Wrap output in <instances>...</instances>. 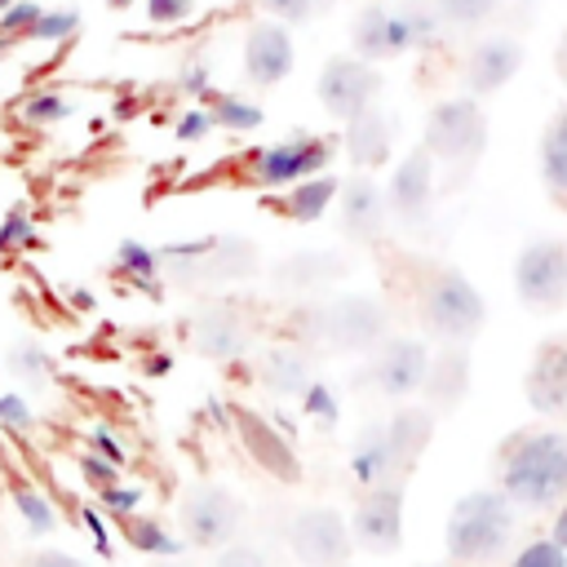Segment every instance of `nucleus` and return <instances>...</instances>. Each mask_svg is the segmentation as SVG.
<instances>
[{
  "mask_svg": "<svg viewBox=\"0 0 567 567\" xmlns=\"http://www.w3.org/2000/svg\"><path fill=\"white\" fill-rule=\"evenodd\" d=\"M501 492L523 509L567 496V430H518L501 447Z\"/></svg>",
  "mask_w": 567,
  "mask_h": 567,
  "instance_id": "obj_1",
  "label": "nucleus"
},
{
  "mask_svg": "<svg viewBox=\"0 0 567 567\" xmlns=\"http://www.w3.org/2000/svg\"><path fill=\"white\" fill-rule=\"evenodd\" d=\"M430 430H434V416L425 408H403L390 421L363 425V434L350 447V474H354V483L359 487L403 483V474L412 470V461L430 443Z\"/></svg>",
  "mask_w": 567,
  "mask_h": 567,
  "instance_id": "obj_2",
  "label": "nucleus"
},
{
  "mask_svg": "<svg viewBox=\"0 0 567 567\" xmlns=\"http://www.w3.org/2000/svg\"><path fill=\"white\" fill-rule=\"evenodd\" d=\"M514 527H518V505L501 487H478L452 505L443 527V549L461 567H483L496 554H505Z\"/></svg>",
  "mask_w": 567,
  "mask_h": 567,
  "instance_id": "obj_3",
  "label": "nucleus"
},
{
  "mask_svg": "<svg viewBox=\"0 0 567 567\" xmlns=\"http://www.w3.org/2000/svg\"><path fill=\"white\" fill-rule=\"evenodd\" d=\"M350 40H354V58L381 62V58H399L408 49H434L443 40V22H439L434 4H425V0L363 4L350 22Z\"/></svg>",
  "mask_w": 567,
  "mask_h": 567,
  "instance_id": "obj_4",
  "label": "nucleus"
},
{
  "mask_svg": "<svg viewBox=\"0 0 567 567\" xmlns=\"http://www.w3.org/2000/svg\"><path fill=\"white\" fill-rule=\"evenodd\" d=\"M385 306L368 292H346V297H332L323 306H315L306 315V337L323 350H337V354H359V350H377L385 341Z\"/></svg>",
  "mask_w": 567,
  "mask_h": 567,
  "instance_id": "obj_5",
  "label": "nucleus"
},
{
  "mask_svg": "<svg viewBox=\"0 0 567 567\" xmlns=\"http://www.w3.org/2000/svg\"><path fill=\"white\" fill-rule=\"evenodd\" d=\"M487 319L483 292L470 284V275L461 270H439L425 292H421V323L430 337L447 341V346H465Z\"/></svg>",
  "mask_w": 567,
  "mask_h": 567,
  "instance_id": "obj_6",
  "label": "nucleus"
},
{
  "mask_svg": "<svg viewBox=\"0 0 567 567\" xmlns=\"http://www.w3.org/2000/svg\"><path fill=\"white\" fill-rule=\"evenodd\" d=\"M483 142H487V115L474 97H447L430 111L425 120V155L430 159H443L452 168H470L478 155H483Z\"/></svg>",
  "mask_w": 567,
  "mask_h": 567,
  "instance_id": "obj_7",
  "label": "nucleus"
},
{
  "mask_svg": "<svg viewBox=\"0 0 567 567\" xmlns=\"http://www.w3.org/2000/svg\"><path fill=\"white\" fill-rule=\"evenodd\" d=\"M288 549L301 567H346V558L354 549L346 514L332 509V505L297 509L292 523H288Z\"/></svg>",
  "mask_w": 567,
  "mask_h": 567,
  "instance_id": "obj_8",
  "label": "nucleus"
},
{
  "mask_svg": "<svg viewBox=\"0 0 567 567\" xmlns=\"http://www.w3.org/2000/svg\"><path fill=\"white\" fill-rule=\"evenodd\" d=\"M514 292L532 310L567 301V239H532L514 257Z\"/></svg>",
  "mask_w": 567,
  "mask_h": 567,
  "instance_id": "obj_9",
  "label": "nucleus"
},
{
  "mask_svg": "<svg viewBox=\"0 0 567 567\" xmlns=\"http://www.w3.org/2000/svg\"><path fill=\"white\" fill-rule=\"evenodd\" d=\"M239 523H244V505L226 492V487H213V483H199L182 496V540L195 545V549H221L239 536Z\"/></svg>",
  "mask_w": 567,
  "mask_h": 567,
  "instance_id": "obj_10",
  "label": "nucleus"
},
{
  "mask_svg": "<svg viewBox=\"0 0 567 567\" xmlns=\"http://www.w3.org/2000/svg\"><path fill=\"white\" fill-rule=\"evenodd\" d=\"M377 93H381V71H377V62H363V58H354V53H337V58H328L323 62V71H319V102H323V111L332 115V120H354V115H363L372 102H377Z\"/></svg>",
  "mask_w": 567,
  "mask_h": 567,
  "instance_id": "obj_11",
  "label": "nucleus"
},
{
  "mask_svg": "<svg viewBox=\"0 0 567 567\" xmlns=\"http://www.w3.org/2000/svg\"><path fill=\"white\" fill-rule=\"evenodd\" d=\"M350 523V540L368 554H394L403 545V483H385V487H363L354 518Z\"/></svg>",
  "mask_w": 567,
  "mask_h": 567,
  "instance_id": "obj_12",
  "label": "nucleus"
},
{
  "mask_svg": "<svg viewBox=\"0 0 567 567\" xmlns=\"http://www.w3.org/2000/svg\"><path fill=\"white\" fill-rule=\"evenodd\" d=\"M332 159V142L328 137H310V133H292L275 146H261L252 155V182L257 186H292L301 177L323 173V164Z\"/></svg>",
  "mask_w": 567,
  "mask_h": 567,
  "instance_id": "obj_13",
  "label": "nucleus"
},
{
  "mask_svg": "<svg viewBox=\"0 0 567 567\" xmlns=\"http://www.w3.org/2000/svg\"><path fill=\"white\" fill-rule=\"evenodd\" d=\"M425 372H430V350L425 341L416 337H385L377 350H372V363H368V377L381 394L390 399H408L425 385Z\"/></svg>",
  "mask_w": 567,
  "mask_h": 567,
  "instance_id": "obj_14",
  "label": "nucleus"
},
{
  "mask_svg": "<svg viewBox=\"0 0 567 567\" xmlns=\"http://www.w3.org/2000/svg\"><path fill=\"white\" fill-rule=\"evenodd\" d=\"M385 190V208L394 213V221L403 226H425L430 221V204H434V159L416 146L408 151L394 173H390V186Z\"/></svg>",
  "mask_w": 567,
  "mask_h": 567,
  "instance_id": "obj_15",
  "label": "nucleus"
},
{
  "mask_svg": "<svg viewBox=\"0 0 567 567\" xmlns=\"http://www.w3.org/2000/svg\"><path fill=\"white\" fill-rule=\"evenodd\" d=\"M230 421H235V434H239L244 452H248L266 474H275V478H284V483H297V478H301V461H297V452H292V443H288L284 430H275L266 416H257V412H248V408H235Z\"/></svg>",
  "mask_w": 567,
  "mask_h": 567,
  "instance_id": "obj_16",
  "label": "nucleus"
},
{
  "mask_svg": "<svg viewBox=\"0 0 567 567\" xmlns=\"http://www.w3.org/2000/svg\"><path fill=\"white\" fill-rule=\"evenodd\" d=\"M292 35L279 22H252L244 31V80L257 89H270L279 80H288L292 71Z\"/></svg>",
  "mask_w": 567,
  "mask_h": 567,
  "instance_id": "obj_17",
  "label": "nucleus"
},
{
  "mask_svg": "<svg viewBox=\"0 0 567 567\" xmlns=\"http://www.w3.org/2000/svg\"><path fill=\"white\" fill-rule=\"evenodd\" d=\"M523 394H527L532 412H540V416L567 412V337H549L536 350L527 381H523Z\"/></svg>",
  "mask_w": 567,
  "mask_h": 567,
  "instance_id": "obj_18",
  "label": "nucleus"
},
{
  "mask_svg": "<svg viewBox=\"0 0 567 567\" xmlns=\"http://www.w3.org/2000/svg\"><path fill=\"white\" fill-rule=\"evenodd\" d=\"M518 66H523V44L514 35H487V40H478L470 49V58H465V89H470V97L505 89L518 75Z\"/></svg>",
  "mask_w": 567,
  "mask_h": 567,
  "instance_id": "obj_19",
  "label": "nucleus"
},
{
  "mask_svg": "<svg viewBox=\"0 0 567 567\" xmlns=\"http://www.w3.org/2000/svg\"><path fill=\"white\" fill-rule=\"evenodd\" d=\"M337 199H341V230L350 239H377L390 221V208H385V190L359 173V177H346L337 186Z\"/></svg>",
  "mask_w": 567,
  "mask_h": 567,
  "instance_id": "obj_20",
  "label": "nucleus"
},
{
  "mask_svg": "<svg viewBox=\"0 0 567 567\" xmlns=\"http://www.w3.org/2000/svg\"><path fill=\"white\" fill-rule=\"evenodd\" d=\"M346 155L354 168H381L394 151V115H385L381 106H368L363 115L346 120Z\"/></svg>",
  "mask_w": 567,
  "mask_h": 567,
  "instance_id": "obj_21",
  "label": "nucleus"
},
{
  "mask_svg": "<svg viewBox=\"0 0 567 567\" xmlns=\"http://www.w3.org/2000/svg\"><path fill=\"white\" fill-rule=\"evenodd\" d=\"M190 341H195V350L208 354V359H235V354H244V346H248V328H244V319H239L230 306H213V310L195 315Z\"/></svg>",
  "mask_w": 567,
  "mask_h": 567,
  "instance_id": "obj_22",
  "label": "nucleus"
},
{
  "mask_svg": "<svg viewBox=\"0 0 567 567\" xmlns=\"http://www.w3.org/2000/svg\"><path fill=\"white\" fill-rule=\"evenodd\" d=\"M434 408H452L456 399H465L470 390V350L465 346H447L439 354H430V372H425V385Z\"/></svg>",
  "mask_w": 567,
  "mask_h": 567,
  "instance_id": "obj_23",
  "label": "nucleus"
},
{
  "mask_svg": "<svg viewBox=\"0 0 567 567\" xmlns=\"http://www.w3.org/2000/svg\"><path fill=\"white\" fill-rule=\"evenodd\" d=\"M257 377H261V385H266L270 394H279V399H301V390L315 381V377H310V359H306L301 350H288V346L266 350L261 363H257Z\"/></svg>",
  "mask_w": 567,
  "mask_h": 567,
  "instance_id": "obj_24",
  "label": "nucleus"
},
{
  "mask_svg": "<svg viewBox=\"0 0 567 567\" xmlns=\"http://www.w3.org/2000/svg\"><path fill=\"white\" fill-rule=\"evenodd\" d=\"M346 275V257L337 252H319V248H306V252H292L288 261H279L275 279L279 288H323L332 279Z\"/></svg>",
  "mask_w": 567,
  "mask_h": 567,
  "instance_id": "obj_25",
  "label": "nucleus"
},
{
  "mask_svg": "<svg viewBox=\"0 0 567 567\" xmlns=\"http://www.w3.org/2000/svg\"><path fill=\"white\" fill-rule=\"evenodd\" d=\"M337 186H341V177H332V173L301 177V182H292V186L284 190V213H288L292 221H319V217L328 213V204L337 199Z\"/></svg>",
  "mask_w": 567,
  "mask_h": 567,
  "instance_id": "obj_26",
  "label": "nucleus"
},
{
  "mask_svg": "<svg viewBox=\"0 0 567 567\" xmlns=\"http://www.w3.org/2000/svg\"><path fill=\"white\" fill-rule=\"evenodd\" d=\"M120 536H124L137 554H151V558H164V563H173V558L186 554V540H182L177 532H168L159 518H146V514L124 518V523H120Z\"/></svg>",
  "mask_w": 567,
  "mask_h": 567,
  "instance_id": "obj_27",
  "label": "nucleus"
},
{
  "mask_svg": "<svg viewBox=\"0 0 567 567\" xmlns=\"http://www.w3.org/2000/svg\"><path fill=\"white\" fill-rule=\"evenodd\" d=\"M540 173L554 195H567V106L549 120V128L540 137Z\"/></svg>",
  "mask_w": 567,
  "mask_h": 567,
  "instance_id": "obj_28",
  "label": "nucleus"
},
{
  "mask_svg": "<svg viewBox=\"0 0 567 567\" xmlns=\"http://www.w3.org/2000/svg\"><path fill=\"white\" fill-rule=\"evenodd\" d=\"M53 368H58V359H53L40 341H31V337L13 341L9 354H4V372H9L13 381H22V385H40V381H49Z\"/></svg>",
  "mask_w": 567,
  "mask_h": 567,
  "instance_id": "obj_29",
  "label": "nucleus"
},
{
  "mask_svg": "<svg viewBox=\"0 0 567 567\" xmlns=\"http://www.w3.org/2000/svg\"><path fill=\"white\" fill-rule=\"evenodd\" d=\"M208 120L217 124V128H226V133H252V128H261V120H266V111L257 106V102H248V97H239V93H208Z\"/></svg>",
  "mask_w": 567,
  "mask_h": 567,
  "instance_id": "obj_30",
  "label": "nucleus"
},
{
  "mask_svg": "<svg viewBox=\"0 0 567 567\" xmlns=\"http://www.w3.org/2000/svg\"><path fill=\"white\" fill-rule=\"evenodd\" d=\"M71 115H75V102H71L66 93H58V89H40V93H31V97L22 102V120L35 124V128L62 124V120H71Z\"/></svg>",
  "mask_w": 567,
  "mask_h": 567,
  "instance_id": "obj_31",
  "label": "nucleus"
},
{
  "mask_svg": "<svg viewBox=\"0 0 567 567\" xmlns=\"http://www.w3.org/2000/svg\"><path fill=\"white\" fill-rule=\"evenodd\" d=\"M13 505H18V514H22V523H27L31 536H49V532L58 527V509H53V501H49L44 492L18 487V492H13Z\"/></svg>",
  "mask_w": 567,
  "mask_h": 567,
  "instance_id": "obj_32",
  "label": "nucleus"
},
{
  "mask_svg": "<svg viewBox=\"0 0 567 567\" xmlns=\"http://www.w3.org/2000/svg\"><path fill=\"white\" fill-rule=\"evenodd\" d=\"M443 27H478L496 13V0H430Z\"/></svg>",
  "mask_w": 567,
  "mask_h": 567,
  "instance_id": "obj_33",
  "label": "nucleus"
},
{
  "mask_svg": "<svg viewBox=\"0 0 567 567\" xmlns=\"http://www.w3.org/2000/svg\"><path fill=\"white\" fill-rule=\"evenodd\" d=\"M75 31H80V13H75V9H44V13L35 18V27H31V35H27V40L62 44V40H71Z\"/></svg>",
  "mask_w": 567,
  "mask_h": 567,
  "instance_id": "obj_34",
  "label": "nucleus"
},
{
  "mask_svg": "<svg viewBox=\"0 0 567 567\" xmlns=\"http://www.w3.org/2000/svg\"><path fill=\"white\" fill-rule=\"evenodd\" d=\"M115 261H120V270L133 275L137 284H151V279L159 275V257H155V248H146V244H137V239H124V244L115 248Z\"/></svg>",
  "mask_w": 567,
  "mask_h": 567,
  "instance_id": "obj_35",
  "label": "nucleus"
},
{
  "mask_svg": "<svg viewBox=\"0 0 567 567\" xmlns=\"http://www.w3.org/2000/svg\"><path fill=\"white\" fill-rule=\"evenodd\" d=\"M40 13H44V4H40V0H13V4L0 13V40H4V44L27 40Z\"/></svg>",
  "mask_w": 567,
  "mask_h": 567,
  "instance_id": "obj_36",
  "label": "nucleus"
},
{
  "mask_svg": "<svg viewBox=\"0 0 567 567\" xmlns=\"http://www.w3.org/2000/svg\"><path fill=\"white\" fill-rule=\"evenodd\" d=\"M301 412H306L310 421H319V425H337V421H341V403H337L332 385H323V381H310V385L301 390Z\"/></svg>",
  "mask_w": 567,
  "mask_h": 567,
  "instance_id": "obj_37",
  "label": "nucleus"
},
{
  "mask_svg": "<svg viewBox=\"0 0 567 567\" xmlns=\"http://www.w3.org/2000/svg\"><path fill=\"white\" fill-rule=\"evenodd\" d=\"M142 487H133V483H111V487H102L97 492V505L115 518V523H124V518H133L137 509H142Z\"/></svg>",
  "mask_w": 567,
  "mask_h": 567,
  "instance_id": "obj_38",
  "label": "nucleus"
},
{
  "mask_svg": "<svg viewBox=\"0 0 567 567\" xmlns=\"http://www.w3.org/2000/svg\"><path fill=\"white\" fill-rule=\"evenodd\" d=\"M31 244H35L31 213H27V208H9L4 221H0V257H4V252H18V248H31Z\"/></svg>",
  "mask_w": 567,
  "mask_h": 567,
  "instance_id": "obj_39",
  "label": "nucleus"
},
{
  "mask_svg": "<svg viewBox=\"0 0 567 567\" xmlns=\"http://www.w3.org/2000/svg\"><path fill=\"white\" fill-rule=\"evenodd\" d=\"M266 13H270V22H279V27H297V22H310L328 0H257Z\"/></svg>",
  "mask_w": 567,
  "mask_h": 567,
  "instance_id": "obj_40",
  "label": "nucleus"
},
{
  "mask_svg": "<svg viewBox=\"0 0 567 567\" xmlns=\"http://www.w3.org/2000/svg\"><path fill=\"white\" fill-rule=\"evenodd\" d=\"M509 567H567V549H558L549 536H536L514 554Z\"/></svg>",
  "mask_w": 567,
  "mask_h": 567,
  "instance_id": "obj_41",
  "label": "nucleus"
},
{
  "mask_svg": "<svg viewBox=\"0 0 567 567\" xmlns=\"http://www.w3.org/2000/svg\"><path fill=\"white\" fill-rule=\"evenodd\" d=\"M0 425H4L9 434H31V430H35V412H31V403H27L18 390H4V394H0Z\"/></svg>",
  "mask_w": 567,
  "mask_h": 567,
  "instance_id": "obj_42",
  "label": "nucleus"
},
{
  "mask_svg": "<svg viewBox=\"0 0 567 567\" xmlns=\"http://www.w3.org/2000/svg\"><path fill=\"white\" fill-rule=\"evenodd\" d=\"M80 474H84V483H89L93 492H102V487L120 483V465H111V461H106V456H97V452H84V456H80Z\"/></svg>",
  "mask_w": 567,
  "mask_h": 567,
  "instance_id": "obj_43",
  "label": "nucleus"
},
{
  "mask_svg": "<svg viewBox=\"0 0 567 567\" xmlns=\"http://www.w3.org/2000/svg\"><path fill=\"white\" fill-rule=\"evenodd\" d=\"M195 9V0H146V18L155 27H173V22H186Z\"/></svg>",
  "mask_w": 567,
  "mask_h": 567,
  "instance_id": "obj_44",
  "label": "nucleus"
},
{
  "mask_svg": "<svg viewBox=\"0 0 567 567\" xmlns=\"http://www.w3.org/2000/svg\"><path fill=\"white\" fill-rule=\"evenodd\" d=\"M208 128H213V120H208V106H186L173 133H177V142H199Z\"/></svg>",
  "mask_w": 567,
  "mask_h": 567,
  "instance_id": "obj_45",
  "label": "nucleus"
},
{
  "mask_svg": "<svg viewBox=\"0 0 567 567\" xmlns=\"http://www.w3.org/2000/svg\"><path fill=\"white\" fill-rule=\"evenodd\" d=\"M213 567H266V558H261V549H252V545H221L217 549V558H213Z\"/></svg>",
  "mask_w": 567,
  "mask_h": 567,
  "instance_id": "obj_46",
  "label": "nucleus"
},
{
  "mask_svg": "<svg viewBox=\"0 0 567 567\" xmlns=\"http://www.w3.org/2000/svg\"><path fill=\"white\" fill-rule=\"evenodd\" d=\"M177 89H182L186 97H208V93H213L208 66H204V62H190V66H182V75H177Z\"/></svg>",
  "mask_w": 567,
  "mask_h": 567,
  "instance_id": "obj_47",
  "label": "nucleus"
},
{
  "mask_svg": "<svg viewBox=\"0 0 567 567\" xmlns=\"http://www.w3.org/2000/svg\"><path fill=\"white\" fill-rule=\"evenodd\" d=\"M80 523H84V532L93 536L97 554L111 558V532H106V523H102V509H97V505H80Z\"/></svg>",
  "mask_w": 567,
  "mask_h": 567,
  "instance_id": "obj_48",
  "label": "nucleus"
},
{
  "mask_svg": "<svg viewBox=\"0 0 567 567\" xmlns=\"http://www.w3.org/2000/svg\"><path fill=\"white\" fill-rule=\"evenodd\" d=\"M89 443H93V447H89V452H97V456H106V461H111V465H124V443H120V439H115V434H111V430H106V425H97V430H93V439H89Z\"/></svg>",
  "mask_w": 567,
  "mask_h": 567,
  "instance_id": "obj_49",
  "label": "nucleus"
},
{
  "mask_svg": "<svg viewBox=\"0 0 567 567\" xmlns=\"http://www.w3.org/2000/svg\"><path fill=\"white\" fill-rule=\"evenodd\" d=\"M27 567H89V563L75 558V554H66V549H35L27 558Z\"/></svg>",
  "mask_w": 567,
  "mask_h": 567,
  "instance_id": "obj_50",
  "label": "nucleus"
},
{
  "mask_svg": "<svg viewBox=\"0 0 567 567\" xmlns=\"http://www.w3.org/2000/svg\"><path fill=\"white\" fill-rule=\"evenodd\" d=\"M549 540H554L558 549H567V501H563L558 514H554V532H549Z\"/></svg>",
  "mask_w": 567,
  "mask_h": 567,
  "instance_id": "obj_51",
  "label": "nucleus"
},
{
  "mask_svg": "<svg viewBox=\"0 0 567 567\" xmlns=\"http://www.w3.org/2000/svg\"><path fill=\"white\" fill-rule=\"evenodd\" d=\"M558 75L567 80V35H563V44H558Z\"/></svg>",
  "mask_w": 567,
  "mask_h": 567,
  "instance_id": "obj_52",
  "label": "nucleus"
},
{
  "mask_svg": "<svg viewBox=\"0 0 567 567\" xmlns=\"http://www.w3.org/2000/svg\"><path fill=\"white\" fill-rule=\"evenodd\" d=\"M146 372H168V359H164V354H159V359H151V363H146Z\"/></svg>",
  "mask_w": 567,
  "mask_h": 567,
  "instance_id": "obj_53",
  "label": "nucleus"
},
{
  "mask_svg": "<svg viewBox=\"0 0 567 567\" xmlns=\"http://www.w3.org/2000/svg\"><path fill=\"white\" fill-rule=\"evenodd\" d=\"M111 4H115V9H128V4H133V0H111Z\"/></svg>",
  "mask_w": 567,
  "mask_h": 567,
  "instance_id": "obj_54",
  "label": "nucleus"
},
{
  "mask_svg": "<svg viewBox=\"0 0 567 567\" xmlns=\"http://www.w3.org/2000/svg\"><path fill=\"white\" fill-rule=\"evenodd\" d=\"M159 567H186V563H182V558H173V563H159Z\"/></svg>",
  "mask_w": 567,
  "mask_h": 567,
  "instance_id": "obj_55",
  "label": "nucleus"
},
{
  "mask_svg": "<svg viewBox=\"0 0 567 567\" xmlns=\"http://www.w3.org/2000/svg\"><path fill=\"white\" fill-rule=\"evenodd\" d=\"M9 4H13V0H0V13H4V9H9Z\"/></svg>",
  "mask_w": 567,
  "mask_h": 567,
  "instance_id": "obj_56",
  "label": "nucleus"
},
{
  "mask_svg": "<svg viewBox=\"0 0 567 567\" xmlns=\"http://www.w3.org/2000/svg\"><path fill=\"white\" fill-rule=\"evenodd\" d=\"M4 49H9V44H4V40H0V53H4Z\"/></svg>",
  "mask_w": 567,
  "mask_h": 567,
  "instance_id": "obj_57",
  "label": "nucleus"
}]
</instances>
